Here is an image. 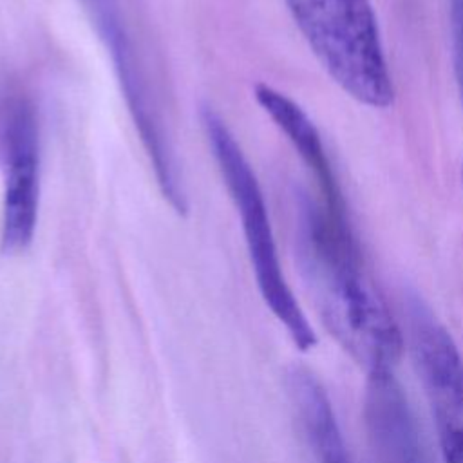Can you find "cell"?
Returning <instances> with one entry per match:
<instances>
[{"mask_svg":"<svg viewBox=\"0 0 463 463\" xmlns=\"http://www.w3.org/2000/svg\"><path fill=\"white\" fill-rule=\"evenodd\" d=\"M365 421L387 463H427L407 396L392 371L367 374Z\"/></svg>","mask_w":463,"mask_h":463,"instance_id":"cell-8","label":"cell"},{"mask_svg":"<svg viewBox=\"0 0 463 463\" xmlns=\"http://www.w3.org/2000/svg\"><path fill=\"white\" fill-rule=\"evenodd\" d=\"M85 11L110 54L119 89L128 107L134 127L154 168L157 186L168 204L179 213L188 212L183 175L170 145L165 123L154 101L146 72L128 31L119 0H81Z\"/></svg>","mask_w":463,"mask_h":463,"instance_id":"cell-4","label":"cell"},{"mask_svg":"<svg viewBox=\"0 0 463 463\" xmlns=\"http://www.w3.org/2000/svg\"><path fill=\"white\" fill-rule=\"evenodd\" d=\"M0 163L4 175L0 250L25 251L36 232L40 203V130L34 105L20 92L0 98Z\"/></svg>","mask_w":463,"mask_h":463,"instance_id":"cell-5","label":"cell"},{"mask_svg":"<svg viewBox=\"0 0 463 463\" xmlns=\"http://www.w3.org/2000/svg\"><path fill=\"white\" fill-rule=\"evenodd\" d=\"M409 345L434 418L443 463H463V356L432 311L407 306Z\"/></svg>","mask_w":463,"mask_h":463,"instance_id":"cell-6","label":"cell"},{"mask_svg":"<svg viewBox=\"0 0 463 463\" xmlns=\"http://www.w3.org/2000/svg\"><path fill=\"white\" fill-rule=\"evenodd\" d=\"M297 257L318 315L336 342L367 374L392 371L402 331L364 268L349 224L304 197L298 204Z\"/></svg>","mask_w":463,"mask_h":463,"instance_id":"cell-1","label":"cell"},{"mask_svg":"<svg viewBox=\"0 0 463 463\" xmlns=\"http://www.w3.org/2000/svg\"><path fill=\"white\" fill-rule=\"evenodd\" d=\"M327 76L373 109L392 105L394 87L371 0H282Z\"/></svg>","mask_w":463,"mask_h":463,"instance_id":"cell-2","label":"cell"},{"mask_svg":"<svg viewBox=\"0 0 463 463\" xmlns=\"http://www.w3.org/2000/svg\"><path fill=\"white\" fill-rule=\"evenodd\" d=\"M199 118L206 143L241 217L259 291L269 311L286 327L293 344L300 351H309L317 344V335L284 277L257 175L221 114L204 105L201 107Z\"/></svg>","mask_w":463,"mask_h":463,"instance_id":"cell-3","label":"cell"},{"mask_svg":"<svg viewBox=\"0 0 463 463\" xmlns=\"http://www.w3.org/2000/svg\"><path fill=\"white\" fill-rule=\"evenodd\" d=\"M253 96L259 107L288 137L306 168L311 172L322 197L318 204L333 219L347 222L345 204L335 170L324 148L320 132L307 116V112L295 99L266 83H257L253 89Z\"/></svg>","mask_w":463,"mask_h":463,"instance_id":"cell-7","label":"cell"},{"mask_svg":"<svg viewBox=\"0 0 463 463\" xmlns=\"http://www.w3.org/2000/svg\"><path fill=\"white\" fill-rule=\"evenodd\" d=\"M452 20V47H454V71L456 81L463 101V0H450Z\"/></svg>","mask_w":463,"mask_h":463,"instance_id":"cell-10","label":"cell"},{"mask_svg":"<svg viewBox=\"0 0 463 463\" xmlns=\"http://www.w3.org/2000/svg\"><path fill=\"white\" fill-rule=\"evenodd\" d=\"M288 394L317 463H353L335 409L320 380L304 367L286 376Z\"/></svg>","mask_w":463,"mask_h":463,"instance_id":"cell-9","label":"cell"}]
</instances>
